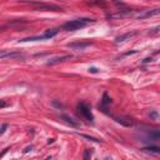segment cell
<instances>
[{
  "mask_svg": "<svg viewBox=\"0 0 160 160\" xmlns=\"http://www.w3.org/2000/svg\"><path fill=\"white\" fill-rule=\"evenodd\" d=\"M5 106H6V102H5V101H2V102H1V108H5Z\"/></svg>",
  "mask_w": 160,
  "mask_h": 160,
  "instance_id": "484cf974",
  "label": "cell"
},
{
  "mask_svg": "<svg viewBox=\"0 0 160 160\" xmlns=\"http://www.w3.org/2000/svg\"><path fill=\"white\" fill-rule=\"evenodd\" d=\"M81 136H82V138H86V139H89V140L96 141V142H101V140H99V139H95V138H91V136H89V135H84V134H81Z\"/></svg>",
  "mask_w": 160,
  "mask_h": 160,
  "instance_id": "e0dca14e",
  "label": "cell"
},
{
  "mask_svg": "<svg viewBox=\"0 0 160 160\" xmlns=\"http://www.w3.org/2000/svg\"><path fill=\"white\" fill-rule=\"evenodd\" d=\"M22 4H30V5H34V10H45V11H60L61 8L58 6V5H51V4H44V2H40V1H26V0H22L21 1Z\"/></svg>",
  "mask_w": 160,
  "mask_h": 160,
  "instance_id": "7a4b0ae2",
  "label": "cell"
},
{
  "mask_svg": "<svg viewBox=\"0 0 160 160\" xmlns=\"http://www.w3.org/2000/svg\"><path fill=\"white\" fill-rule=\"evenodd\" d=\"M89 72H92V74H95V72H98V69H96L95 66H90V68H89Z\"/></svg>",
  "mask_w": 160,
  "mask_h": 160,
  "instance_id": "ffe728a7",
  "label": "cell"
},
{
  "mask_svg": "<svg viewBox=\"0 0 160 160\" xmlns=\"http://www.w3.org/2000/svg\"><path fill=\"white\" fill-rule=\"evenodd\" d=\"M90 158V154H89V150H85V154H84V159H89Z\"/></svg>",
  "mask_w": 160,
  "mask_h": 160,
  "instance_id": "603a6c76",
  "label": "cell"
},
{
  "mask_svg": "<svg viewBox=\"0 0 160 160\" xmlns=\"http://www.w3.org/2000/svg\"><path fill=\"white\" fill-rule=\"evenodd\" d=\"M78 112H79L85 120H88L89 122H94V115H92V112H91V110H90V106H89L85 101H80V102L78 104Z\"/></svg>",
  "mask_w": 160,
  "mask_h": 160,
  "instance_id": "3957f363",
  "label": "cell"
},
{
  "mask_svg": "<svg viewBox=\"0 0 160 160\" xmlns=\"http://www.w3.org/2000/svg\"><path fill=\"white\" fill-rule=\"evenodd\" d=\"M0 58L2 60L5 59H11V60H18V59H24L25 55L21 52V51H18V50H12V51H6V50H2L1 54H0Z\"/></svg>",
  "mask_w": 160,
  "mask_h": 160,
  "instance_id": "277c9868",
  "label": "cell"
},
{
  "mask_svg": "<svg viewBox=\"0 0 160 160\" xmlns=\"http://www.w3.org/2000/svg\"><path fill=\"white\" fill-rule=\"evenodd\" d=\"M91 22H94L92 19H75V20H70V21L65 22L61 26V29L65 31H75V30H79V29L88 26Z\"/></svg>",
  "mask_w": 160,
  "mask_h": 160,
  "instance_id": "6da1fadb",
  "label": "cell"
},
{
  "mask_svg": "<svg viewBox=\"0 0 160 160\" xmlns=\"http://www.w3.org/2000/svg\"><path fill=\"white\" fill-rule=\"evenodd\" d=\"M151 60H152L151 58H146V59H144V60H142V62H149V61H151Z\"/></svg>",
  "mask_w": 160,
  "mask_h": 160,
  "instance_id": "cb8c5ba5",
  "label": "cell"
},
{
  "mask_svg": "<svg viewBox=\"0 0 160 160\" xmlns=\"http://www.w3.org/2000/svg\"><path fill=\"white\" fill-rule=\"evenodd\" d=\"M114 119L116 120V122H119V124H121L124 126H132V124H134L132 120L130 118H126V116H116Z\"/></svg>",
  "mask_w": 160,
  "mask_h": 160,
  "instance_id": "30bf717a",
  "label": "cell"
},
{
  "mask_svg": "<svg viewBox=\"0 0 160 160\" xmlns=\"http://www.w3.org/2000/svg\"><path fill=\"white\" fill-rule=\"evenodd\" d=\"M110 104H111V99L109 98V95H108L106 92H104V95H102V100H101V102H100L99 108H100L104 112H106V106H108V105H110Z\"/></svg>",
  "mask_w": 160,
  "mask_h": 160,
  "instance_id": "9c48e42d",
  "label": "cell"
},
{
  "mask_svg": "<svg viewBox=\"0 0 160 160\" xmlns=\"http://www.w3.org/2000/svg\"><path fill=\"white\" fill-rule=\"evenodd\" d=\"M144 151H149V152H154V154H160V148L159 146H154V145H150V146H145L142 148Z\"/></svg>",
  "mask_w": 160,
  "mask_h": 160,
  "instance_id": "5bb4252c",
  "label": "cell"
},
{
  "mask_svg": "<svg viewBox=\"0 0 160 160\" xmlns=\"http://www.w3.org/2000/svg\"><path fill=\"white\" fill-rule=\"evenodd\" d=\"M6 128H8V124H2V125H1V129H0V134H1V135L5 132Z\"/></svg>",
  "mask_w": 160,
  "mask_h": 160,
  "instance_id": "d6986e66",
  "label": "cell"
},
{
  "mask_svg": "<svg viewBox=\"0 0 160 160\" xmlns=\"http://www.w3.org/2000/svg\"><path fill=\"white\" fill-rule=\"evenodd\" d=\"M32 149V146H28V148H25V150H24V152H28V151H30Z\"/></svg>",
  "mask_w": 160,
  "mask_h": 160,
  "instance_id": "d4e9b609",
  "label": "cell"
},
{
  "mask_svg": "<svg viewBox=\"0 0 160 160\" xmlns=\"http://www.w3.org/2000/svg\"><path fill=\"white\" fill-rule=\"evenodd\" d=\"M61 119H62L68 125H70V126H72V128H79V126H80V124H79L78 121H75L72 118H70V116H68V115H61Z\"/></svg>",
  "mask_w": 160,
  "mask_h": 160,
  "instance_id": "7c38bea8",
  "label": "cell"
},
{
  "mask_svg": "<svg viewBox=\"0 0 160 160\" xmlns=\"http://www.w3.org/2000/svg\"><path fill=\"white\" fill-rule=\"evenodd\" d=\"M92 45L91 41H86V40H80V41H75V42H69L66 46L68 48H71V49H75V50H84L85 48Z\"/></svg>",
  "mask_w": 160,
  "mask_h": 160,
  "instance_id": "8992f818",
  "label": "cell"
},
{
  "mask_svg": "<svg viewBox=\"0 0 160 160\" xmlns=\"http://www.w3.org/2000/svg\"><path fill=\"white\" fill-rule=\"evenodd\" d=\"M158 32H160V25H156V26L149 29L148 35H155V34H158Z\"/></svg>",
  "mask_w": 160,
  "mask_h": 160,
  "instance_id": "2e32d148",
  "label": "cell"
},
{
  "mask_svg": "<svg viewBox=\"0 0 160 160\" xmlns=\"http://www.w3.org/2000/svg\"><path fill=\"white\" fill-rule=\"evenodd\" d=\"M156 116H158V112H156V111H152V112L150 114V118H151V119H156Z\"/></svg>",
  "mask_w": 160,
  "mask_h": 160,
  "instance_id": "44dd1931",
  "label": "cell"
},
{
  "mask_svg": "<svg viewBox=\"0 0 160 160\" xmlns=\"http://www.w3.org/2000/svg\"><path fill=\"white\" fill-rule=\"evenodd\" d=\"M135 35H138V30H134V31H129V32H125L122 35H119L115 38V44H122L128 40H130L131 38H134Z\"/></svg>",
  "mask_w": 160,
  "mask_h": 160,
  "instance_id": "52a82bcc",
  "label": "cell"
},
{
  "mask_svg": "<svg viewBox=\"0 0 160 160\" xmlns=\"http://www.w3.org/2000/svg\"><path fill=\"white\" fill-rule=\"evenodd\" d=\"M60 31V29H46L45 31H44V38H45V40L46 39H51V38H54L58 32Z\"/></svg>",
  "mask_w": 160,
  "mask_h": 160,
  "instance_id": "4fadbf2b",
  "label": "cell"
},
{
  "mask_svg": "<svg viewBox=\"0 0 160 160\" xmlns=\"http://www.w3.org/2000/svg\"><path fill=\"white\" fill-rule=\"evenodd\" d=\"M52 105H55V106H58L59 109H60V108H62V105H61V104H59V102H58V101H55V100L52 101Z\"/></svg>",
  "mask_w": 160,
  "mask_h": 160,
  "instance_id": "7402d4cb",
  "label": "cell"
},
{
  "mask_svg": "<svg viewBox=\"0 0 160 160\" xmlns=\"http://www.w3.org/2000/svg\"><path fill=\"white\" fill-rule=\"evenodd\" d=\"M134 12V10H122V11H118V12H115V14H112V15H109L108 18H110V19H116V18H124V16H128V15H131Z\"/></svg>",
  "mask_w": 160,
  "mask_h": 160,
  "instance_id": "8fae6325",
  "label": "cell"
},
{
  "mask_svg": "<svg viewBox=\"0 0 160 160\" xmlns=\"http://www.w3.org/2000/svg\"><path fill=\"white\" fill-rule=\"evenodd\" d=\"M132 54H138V50H131V51L124 52V54L121 55V58H122V56H129V55H132Z\"/></svg>",
  "mask_w": 160,
  "mask_h": 160,
  "instance_id": "ac0fdd59",
  "label": "cell"
},
{
  "mask_svg": "<svg viewBox=\"0 0 160 160\" xmlns=\"http://www.w3.org/2000/svg\"><path fill=\"white\" fill-rule=\"evenodd\" d=\"M72 59V55L71 54H68V55H61V56H55V58H51L46 65H56V64H60V62H64V61H68Z\"/></svg>",
  "mask_w": 160,
  "mask_h": 160,
  "instance_id": "ba28073f",
  "label": "cell"
},
{
  "mask_svg": "<svg viewBox=\"0 0 160 160\" xmlns=\"http://www.w3.org/2000/svg\"><path fill=\"white\" fill-rule=\"evenodd\" d=\"M149 136L152 139V140H160V130H156V129H152L149 131Z\"/></svg>",
  "mask_w": 160,
  "mask_h": 160,
  "instance_id": "9a60e30c",
  "label": "cell"
},
{
  "mask_svg": "<svg viewBox=\"0 0 160 160\" xmlns=\"http://www.w3.org/2000/svg\"><path fill=\"white\" fill-rule=\"evenodd\" d=\"M156 15H160V8L140 11V12L136 15V18H138V19H148V18H151V16H156Z\"/></svg>",
  "mask_w": 160,
  "mask_h": 160,
  "instance_id": "5b68a950",
  "label": "cell"
}]
</instances>
